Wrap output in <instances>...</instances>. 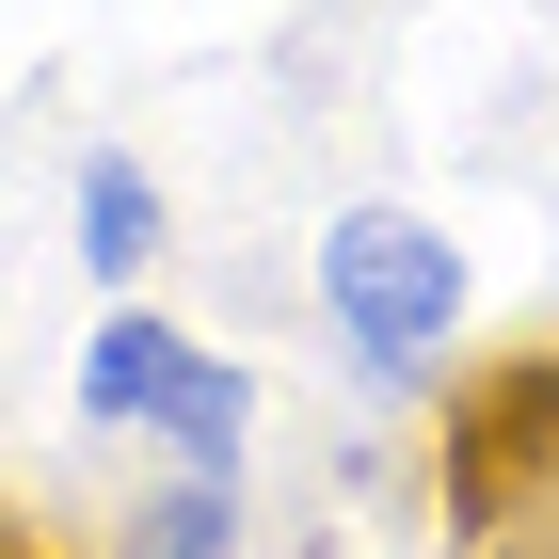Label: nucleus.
<instances>
[{
  "label": "nucleus",
  "mask_w": 559,
  "mask_h": 559,
  "mask_svg": "<svg viewBox=\"0 0 559 559\" xmlns=\"http://www.w3.org/2000/svg\"><path fill=\"white\" fill-rule=\"evenodd\" d=\"M112 559H240V479H192V464H176L160 496L129 512V544H112Z\"/></svg>",
  "instance_id": "20e7f679"
},
{
  "label": "nucleus",
  "mask_w": 559,
  "mask_h": 559,
  "mask_svg": "<svg viewBox=\"0 0 559 559\" xmlns=\"http://www.w3.org/2000/svg\"><path fill=\"white\" fill-rule=\"evenodd\" d=\"M144 257H160V176H144L129 144H96V160H81V272L129 288Z\"/></svg>",
  "instance_id": "7ed1b4c3"
},
{
  "label": "nucleus",
  "mask_w": 559,
  "mask_h": 559,
  "mask_svg": "<svg viewBox=\"0 0 559 559\" xmlns=\"http://www.w3.org/2000/svg\"><path fill=\"white\" fill-rule=\"evenodd\" d=\"M544 559H559V544H544Z\"/></svg>",
  "instance_id": "39448f33"
},
{
  "label": "nucleus",
  "mask_w": 559,
  "mask_h": 559,
  "mask_svg": "<svg viewBox=\"0 0 559 559\" xmlns=\"http://www.w3.org/2000/svg\"><path fill=\"white\" fill-rule=\"evenodd\" d=\"M464 240L416 209H336L320 224V320H336V352L368 368V384H431L448 368V336H464Z\"/></svg>",
  "instance_id": "f257e3e1"
},
{
  "label": "nucleus",
  "mask_w": 559,
  "mask_h": 559,
  "mask_svg": "<svg viewBox=\"0 0 559 559\" xmlns=\"http://www.w3.org/2000/svg\"><path fill=\"white\" fill-rule=\"evenodd\" d=\"M81 431L176 448L192 479H240L257 384H240V352H209V336H176V320H144V304H112V320L81 336Z\"/></svg>",
  "instance_id": "f03ea898"
}]
</instances>
